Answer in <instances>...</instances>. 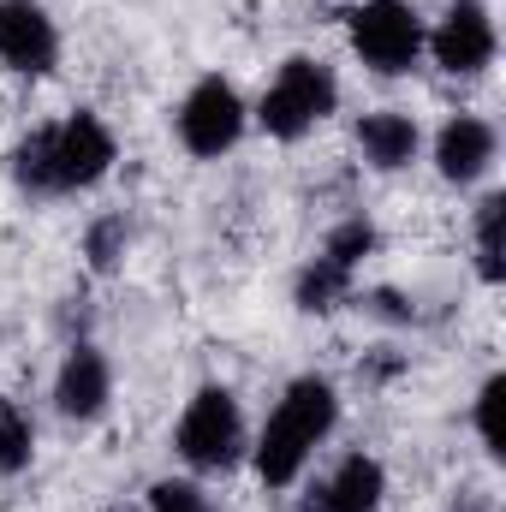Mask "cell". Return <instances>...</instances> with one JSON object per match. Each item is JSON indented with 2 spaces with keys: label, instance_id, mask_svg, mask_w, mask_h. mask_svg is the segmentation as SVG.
Instances as JSON below:
<instances>
[{
  "label": "cell",
  "instance_id": "cell-1",
  "mask_svg": "<svg viewBox=\"0 0 506 512\" xmlns=\"http://www.w3.org/2000/svg\"><path fill=\"white\" fill-rule=\"evenodd\" d=\"M114 161H120V143H114L108 120L78 108L60 126H36L30 137H18L12 185L30 191V197H72V191L102 185L114 173Z\"/></svg>",
  "mask_w": 506,
  "mask_h": 512
},
{
  "label": "cell",
  "instance_id": "cell-2",
  "mask_svg": "<svg viewBox=\"0 0 506 512\" xmlns=\"http://www.w3.org/2000/svg\"><path fill=\"white\" fill-rule=\"evenodd\" d=\"M334 423H340V393H334L328 376H298V382H286L280 405L268 411V423H262V435H256V477H262L268 489H292V483L304 477L310 453L334 435Z\"/></svg>",
  "mask_w": 506,
  "mask_h": 512
},
{
  "label": "cell",
  "instance_id": "cell-3",
  "mask_svg": "<svg viewBox=\"0 0 506 512\" xmlns=\"http://www.w3.org/2000/svg\"><path fill=\"white\" fill-rule=\"evenodd\" d=\"M334 108H340V78H334V66L316 60V54H292V60H280V72L268 78V90H262V102H256V126L268 131L274 143H298V137H310V131L322 126Z\"/></svg>",
  "mask_w": 506,
  "mask_h": 512
},
{
  "label": "cell",
  "instance_id": "cell-4",
  "mask_svg": "<svg viewBox=\"0 0 506 512\" xmlns=\"http://www.w3.org/2000/svg\"><path fill=\"white\" fill-rule=\"evenodd\" d=\"M173 453L191 465V471H233L245 459V411H239V393L221 382L197 387L191 405L179 411V429H173Z\"/></svg>",
  "mask_w": 506,
  "mask_h": 512
},
{
  "label": "cell",
  "instance_id": "cell-5",
  "mask_svg": "<svg viewBox=\"0 0 506 512\" xmlns=\"http://www.w3.org/2000/svg\"><path fill=\"white\" fill-rule=\"evenodd\" d=\"M346 36H352V54L376 78H405L423 60L429 24H423V12L411 0H358L346 12Z\"/></svg>",
  "mask_w": 506,
  "mask_h": 512
},
{
  "label": "cell",
  "instance_id": "cell-6",
  "mask_svg": "<svg viewBox=\"0 0 506 512\" xmlns=\"http://www.w3.org/2000/svg\"><path fill=\"white\" fill-rule=\"evenodd\" d=\"M173 126H179V143H185L197 161H221V155L245 137L251 108H245V96H239L221 72H209V78H197V84L185 90Z\"/></svg>",
  "mask_w": 506,
  "mask_h": 512
},
{
  "label": "cell",
  "instance_id": "cell-7",
  "mask_svg": "<svg viewBox=\"0 0 506 512\" xmlns=\"http://www.w3.org/2000/svg\"><path fill=\"white\" fill-rule=\"evenodd\" d=\"M423 54H435V66L453 72V78H477V72H489L495 54H501V36H495V12H489V0H453V6L441 12V24L429 30Z\"/></svg>",
  "mask_w": 506,
  "mask_h": 512
},
{
  "label": "cell",
  "instance_id": "cell-8",
  "mask_svg": "<svg viewBox=\"0 0 506 512\" xmlns=\"http://www.w3.org/2000/svg\"><path fill=\"white\" fill-rule=\"evenodd\" d=\"M0 66L18 78H48L60 66V24L42 0H0Z\"/></svg>",
  "mask_w": 506,
  "mask_h": 512
},
{
  "label": "cell",
  "instance_id": "cell-9",
  "mask_svg": "<svg viewBox=\"0 0 506 512\" xmlns=\"http://www.w3.org/2000/svg\"><path fill=\"white\" fill-rule=\"evenodd\" d=\"M381 495H387V465L376 453H346L334 465V477H322L298 495V512H376Z\"/></svg>",
  "mask_w": 506,
  "mask_h": 512
},
{
  "label": "cell",
  "instance_id": "cell-10",
  "mask_svg": "<svg viewBox=\"0 0 506 512\" xmlns=\"http://www.w3.org/2000/svg\"><path fill=\"white\" fill-rule=\"evenodd\" d=\"M108 399H114V364L102 358V346L78 340V346L60 358V376H54V405H60V417L96 423V417L108 411Z\"/></svg>",
  "mask_w": 506,
  "mask_h": 512
},
{
  "label": "cell",
  "instance_id": "cell-11",
  "mask_svg": "<svg viewBox=\"0 0 506 512\" xmlns=\"http://www.w3.org/2000/svg\"><path fill=\"white\" fill-rule=\"evenodd\" d=\"M495 149H501V137H495L489 120L453 114L447 126L435 131V173H441L447 185H477V179L495 167Z\"/></svg>",
  "mask_w": 506,
  "mask_h": 512
},
{
  "label": "cell",
  "instance_id": "cell-12",
  "mask_svg": "<svg viewBox=\"0 0 506 512\" xmlns=\"http://www.w3.org/2000/svg\"><path fill=\"white\" fill-rule=\"evenodd\" d=\"M358 149L376 173H399L423 155V126L405 108H376V114L358 120Z\"/></svg>",
  "mask_w": 506,
  "mask_h": 512
},
{
  "label": "cell",
  "instance_id": "cell-13",
  "mask_svg": "<svg viewBox=\"0 0 506 512\" xmlns=\"http://www.w3.org/2000/svg\"><path fill=\"white\" fill-rule=\"evenodd\" d=\"M352 286H358V274H346L340 262H328V256L316 251L304 268H298V286H292V298H298V310H310V316H328V310H340V304L352 298Z\"/></svg>",
  "mask_w": 506,
  "mask_h": 512
},
{
  "label": "cell",
  "instance_id": "cell-14",
  "mask_svg": "<svg viewBox=\"0 0 506 512\" xmlns=\"http://www.w3.org/2000/svg\"><path fill=\"white\" fill-rule=\"evenodd\" d=\"M501 221H506V191H489V197L477 203V221H471V233H477V274H483V286H501V280H506Z\"/></svg>",
  "mask_w": 506,
  "mask_h": 512
},
{
  "label": "cell",
  "instance_id": "cell-15",
  "mask_svg": "<svg viewBox=\"0 0 506 512\" xmlns=\"http://www.w3.org/2000/svg\"><path fill=\"white\" fill-rule=\"evenodd\" d=\"M30 459H36V423L12 399H0V477L30 471Z\"/></svg>",
  "mask_w": 506,
  "mask_h": 512
},
{
  "label": "cell",
  "instance_id": "cell-16",
  "mask_svg": "<svg viewBox=\"0 0 506 512\" xmlns=\"http://www.w3.org/2000/svg\"><path fill=\"white\" fill-rule=\"evenodd\" d=\"M126 245H131L126 215H96L90 233H84V262H90V274H114V268L126 262Z\"/></svg>",
  "mask_w": 506,
  "mask_h": 512
},
{
  "label": "cell",
  "instance_id": "cell-17",
  "mask_svg": "<svg viewBox=\"0 0 506 512\" xmlns=\"http://www.w3.org/2000/svg\"><path fill=\"white\" fill-rule=\"evenodd\" d=\"M376 245H381L376 227H370L364 215H352V221H340V227H334V233L322 239V256H328V262H340L346 274H358V268H364V262L376 256Z\"/></svg>",
  "mask_w": 506,
  "mask_h": 512
},
{
  "label": "cell",
  "instance_id": "cell-18",
  "mask_svg": "<svg viewBox=\"0 0 506 512\" xmlns=\"http://www.w3.org/2000/svg\"><path fill=\"white\" fill-rule=\"evenodd\" d=\"M501 399H506V376H489V382L477 387V435H483V453L489 459H501L506 453V435H501Z\"/></svg>",
  "mask_w": 506,
  "mask_h": 512
},
{
  "label": "cell",
  "instance_id": "cell-19",
  "mask_svg": "<svg viewBox=\"0 0 506 512\" xmlns=\"http://www.w3.org/2000/svg\"><path fill=\"white\" fill-rule=\"evenodd\" d=\"M149 512H215V501L197 483H185V477H161L149 489Z\"/></svg>",
  "mask_w": 506,
  "mask_h": 512
},
{
  "label": "cell",
  "instance_id": "cell-20",
  "mask_svg": "<svg viewBox=\"0 0 506 512\" xmlns=\"http://www.w3.org/2000/svg\"><path fill=\"white\" fill-rule=\"evenodd\" d=\"M370 304H376V316H387V322H411V310H405V298H399V292H376Z\"/></svg>",
  "mask_w": 506,
  "mask_h": 512
}]
</instances>
